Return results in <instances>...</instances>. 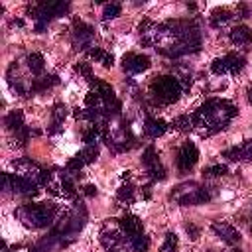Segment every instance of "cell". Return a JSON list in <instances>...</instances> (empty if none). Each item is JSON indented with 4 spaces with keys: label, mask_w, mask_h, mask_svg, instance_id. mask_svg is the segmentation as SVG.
Wrapping results in <instances>:
<instances>
[{
    "label": "cell",
    "mask_w": 252,
    "mask_h": 252,
    "mask_svg": "<svg viewBox=\"0 0 252 252\" xmlns=\"http://www.w3.org/2000/svg\"><path fill=\"white\" fill-rule=\"evenodd\" d=\"M238 114V108L224 98H211L201 104L193 114V128H197L203 136H211L226 128V124Z\"/></svg>",
    "instance_id": "6da1fadb"
},
{
    "label": "cell",
    "mask_w": 252,
    "mask_h": 252,
    "mask_svg": "<svg viewBox=\"0 0 252 252\" xmlns=\"http://www.w3.org/2000/svg\"><path fill=\"white\" fill-rule=\"evenodd\" d=\"M87 220V209L83 205V201H75L63 215H59L53 222V230L57 236H61V240L65 242V246L75 238V234L85 226Z\"/></svg>",
    "instance_id": "7a4b0ae2"
},
{
    "label": "cell",
    "mask_w": 252,
    "mask_h": 252,
    "mask_svg": "<svg viewBox=\"0 0 252 252\" xmlns=\"http://www.w3.org/2000/svg\"><path fill=\"white\" fill-rule=\"evenodd\" d=\"M57 205L53 203H30L16 209V217L28 228H45L51 226L57 219Z\"/></svg>",
    "instance_id": "3957f363"
},
{
    "label": "cell",
    "mask_w": 252,
    "mask_h": 252,
    "mask_svg": "<svg viewBox=\"0 0 252 252\" xmlns=\"http://www.w3.org/2000/svg\"><path fill=\"white\" fill-rule=\"evenodd\" d=\"M183 93V85L175 75H161L156 77L150 85V94L159 102V104H173L179 100Z\"/></svg>",
    "instance_id": "277c9868"
},
{
    "label": "cell",
    "mask_w": 252,
    "mask_h": 252,
    "mask_svg": "<svg viewBox=\"0 0 252 252\" xmlns=\"http://www.w3.org/2000/svg\"><path fill=\"white\" fill-rule=\"evenodd\" d=\"M171 197L179 203V205H199V203H207L213 199V193L209 187H203L195 181L183 183L179 187H175V191L171 193Z\"/></svg>",
    "instance_id": "5b68a950"
},
{
    "label": "cell",
    "mask_w": 252,
    "mask_h": 252,
    "mask_svg": "<svg viewBox=\"0 0 252 252\" xmlns=\"http://www.w3.org/2000/svg\"><path fill=\"white\" fill-rule=\"evenodd\" d=\"M12 165H14L18 177H24V179L35 183L37 187H39V185H47V181H49V177H51V171L43 169L39 163H35V161H32V159H16Z\"/></svg>",
    "instance_id": "8992f818"
},
{
    "label": "cell",
    "mask_w": 252,
    "mask_h": 252,
    "mask_svg": "<svg viewBox=\"0 0 252 252\" xmlns=\"http://www.w3.org/2000/svg\"><path fill=\"white\" fill-rule=\"evenodd\" d=\"M47 189L63 199H71L75 197V183H73V175L67 171H53L49 181H47Z\"/></svg>",
    "instance_id": "52a82bcc"
},
{
    "label": "cell",
    "mask_w": 252,
    "mask_h": 252,
    "mask_svg": "<svg viewBox=\"0 0 252 252\" xmlns=\"http://www.w3.org/2000/svg\"><path fill=\"white\" fill-rule=\"evenodd\" d=\"M126 236L122 234V230H120V224H118V220H114V219H110V220H106L104 222V226L100 228V242H102V246L108 250V252H122V240H124Z\"/></svg>",
    "instance_id": "ba28073f"
},
{
    "label": "cell",
    "mask_w": 252,
    "mask_h": 252,
    "mask_svg": "<svg viewBox=\"0 0 252 252\" xmlns=\"http://www.w3.org/2000/svg\"><path fill=\"white\" fill-rule=\"evenodd\" d=\"M244 65H246V59H244L242 55H238V53H228V55H224V57L215 59L213 65H211V69H213L215 75H224V73L236 75V73H240V71L244 69Z\"/></svg>",
    "instance_id": "9c48e42d"
},
{
    "label": "cell",
    "mask_w": 252,
    "mask_h": 252,
    "mask_svg": "<svg viewBox=\"0 0 252 252\" xmlns=\"http://www.w3.org/2000/svg\"><path fill=\"white\" fill-rule=\"evenodd\" d=\"M142 163H144L146 171L150 173V177H152L154 181H163V179H165V167L161 165L159 156H158V152H156L154 146H148V148L144 150V154H142Z\"/></svg>",
    "instance_id": "30bf717a"
},
{
    "label": "cell",
    "mask_w": 252,
    "mask_h": 252,
    "mask_svg": "<svg viewBox=\"0 0 252 252\" xmlns=\"http://www.w3.org/2000/svg\"><path fill=\"white\" fill-rule=\"evenodd\" d=\"M73 43H75V49H93L94 47V30L85 24V22H75L73 26Z\"/></svg>",
    "instance_id": "8fae6325"
},
{
    "label": "cell",
    "mask_w": 252,
    "mask_h": 252,
    "mask_svg": "<svg viewBox=\"0 0 252 252\" xmlns=\"http://www.w3.org/2000/svg\"><path fill=\"white\" fill-rule=\"evenodd\" d=\"M197 159H199V150H197V146H195L193 142H185V144L179 148V152H177V169H179L181 173H187V171H191V169L195 167Z\"/></svg>",
    "instance_id": "7c38bea8"
},
{
    "label": "cell",
    "mask_w": 252,
    "mask_h": 252,
    "mask_svg": "<svg viewBox=\"0 0 252 252\" xmlns=\"http://www.w3.org/2000/svg\"><path fill=\"white\" fill-rule=\"evenodd\" d=\"M122 69L126 73H142L146 69H150V57L148 55H140V53H126L122 57Z\"/></svg>",
    "instance_id": "4fadbf2b"
},
{
    "label": "cell",
    "mask_w": 252,
    "mask_h": 252,
    "mask_svg": "<svg viewBox=\"0 0 252 252\" xmlns=\"http://www.w3.org/2000/svg\"><path fill=\"white\" fill-rule=\"evenodd\" d=\"M118 224H120V230H122V234L126 236V240H130V238H134V236H138V234H144L142 220H140L136 215H124V217L118 220Z\"/></svg>",
    "instance_id": "5bb4252c"
},
{
    "label": "cell",
    "mask_w": 252,
    "mask_h": 252,
    "mask_svg": "<svg viewBox=\"0 0 252 252\" xmlns=\"http://www.w3.org/2000/svg\"><path fill=\"white\" fill-rule=\"evenodd\" d=\"M222 156L228 158V159H232V161H250L252 159V140H246L240 146H234V148L224 150Z\"/></svg>",
    "instance_id": "9a60e30c"
},
{
    "label": "cell",
    "mask_w": 252,
    "mask_h": 252,
    "mask_svg": "<svg viewBox=\"0 0 252 252\" xmlns=\"http://www.w3.org/2000/svg\"><path fill=\"white\" fill-rule=\"evenodd\" d=\"M213 230L215 234H219L226 244H238L240 242V234L234 226L226 224V222H213Z\"/></svg>",
    "instance_id": "2e32d148"
},
{
    "label": "cell",
    "mask_w": 252,
    "mask_h": 252,
    "mask_svg": "<svg viewBox=\"0 0 252 252\" xmlns=\"http://www.w3.org/2000/svg\"><path fill=\"white\" fill-rule=\"evenodd\" d=\"M165 130H167V124H165L161 118L146 116V120H144V134H146L148 138H159Z\"/></svg>",
    "instance_id": "e0dca14e"
},
{
    "label": "cell",
    "mask_w": 252,
    "mask_h": 252,
    "mask_svg": "<svg viewBox=\"0 0 252 252\" xmlns=\"http://www.w3.org/2000/svg\"><path fill=\"white\" fill-rule=\"evenodd\" d=\"M65 116H67L65 104H55V106H53V112H51V124H49L51 128H49V134H57V132L63 128Z\"/></svg>",
    "instance_id": "ac0fdd59"
},
{
    "label": "cell",
    "mask_w": 252,
    "mask_h": 252,
    "mask_svg": "<svg viewBox=\"0 0 252 252\" xmlns=\"http://www.w3.org/2000/svg\"><path fill=\"white\" fill-rule=\"evenodd\" d=\"M230 41L232 43H236V45H246V43H250V39H252V30L248 28V26H236L234 30H230Z\"/></svg>",
    "instance_id": "d6986e66"
},
{
    "label": "cell",
    "mask_w": 252,
    "mask_h": 252,
    "mask_svg": "<svg viewBox=\"0 0 252 252\" xmlns=\"http://www.w3.org/2000/svg\"><path fill=\"white\" fill-rule=\"evenodd\" d=\"M4 122H6V126H8V130H12L14 134L26 128V126H24V112H22V110H12V112L4 118Z\"/></svg>",
    "instance_id": "ffe728a7"
},
{
    "label": "cell",
    "mask_w": 252,
    "mask_h": 252,
    "mask_svg": "<svg viewBox=\"0 0 252 252\" xmlns=\"http://www.w3.org/2000/svg\"><path fill=\"white\" fill-rule=\"evenodd\" d=\"M230 20H232V12L226 10V8H217V10L211 12V26L213 28H220Z\"/></svg>",
    "instance_id": "44dd1931"
},
{
    "label": "cell",
    "mask_w": 252,
    "mask_h": 252,
    "mask_svg": "<svg viewBox=\"0 0 252 252\" xmlns=\"http://www.w3.org/2000/svg\"><path fill=\"white\" fill-rule=\"evenodd\" d=\"M59 85V79L57 75H47V77H41V79H33V87H32V93H41L49 87H55Z\"/></svg>",
    "instance_id": "7402d4cb"
},
{
    "label": "cell",
    "mask_w": 252,
    "mask_h": 252,
    "mask_svg": "<svg viewBox=\"0 0 252 252\" xmlns=\"http://www.w3.org/2000/svg\"><path fill=\"white\" fill-rule=\"evenodd\" d=\"M26 61H28V69L32 71V75H39L43 71V67H45V61H43V57L39 53H30Z\"/></svg>",
    "instance_id": "603a6c76"
},
{
    "label": "cell",
    "mask_w": 252,
    "mask_h": 252,
    "mask_svg": "<svg viewBox=\"0 0 252 252\" xmlns=\"http://www.w3.org/2000/svg\"><path fill=\"white\" fill-rule=\"evenodd\" d=\"M77 158H79L83 163H93V161H96V158H98V148H96V144L85 146V148L77 154Z\"/></svg>",
    "instance_id": "cb8c5ba5"
},
{
    "label": "cell",
    "mask_w": 252,
    "mask_h": 252,
    "mask_svg": "<svg viewBox=\"0 0 252 252\" xmlns=\"http://www.w3.org/2000/svg\"><path fill=\"white\" fill-rule=\"evenodd\" d=\"M128 244H130V248H132L134 252H148V250H150V238H148L146 234H138V236L130 238Z\"/></svg>",
    "instance_id": "d4e9b609"
},
{
    "label": "cell",
    "mask_w": 252,
    "mask_h": 252,
    "mask_svg": "<svg viewBox=\"0 0 252 252\" xmlns=\"http://www.w3.org/2000/svg\"><path fill=\"white\" fill-rule=\"evenodd\" d=\"M89 53H91V57H93V59L100 61L104 67H112V63H114L112 53H106V51H104V49H100V47H93Z\"/></svg>",
    "instance_id": "484cf974"
},
{
    "label": "cell",
    "mask_w": 252,
    "mask_h": 252,
    "mask_svg": "<svg viewBox=\"0 0 252 252\" xmlns=\"http://www.w3.org/2000/svg\"><path fill=\"white\" fill-rule=\"evenodd\" d=\"M171 126H173L175 130H179V132H189V130L193 128V118H191L189 114H179V116L173 118Z\"/></svg>",
    "instance_id": "4316f807"
},
{
    "label": "cell",
    "mask_w": 252,
    "mask_h": 252,
    "mask_svg": "<svg viewBox=\"0 0 252 252\" xmlns=\"http://www.w3.org/2000/svg\"><path fill=\"white\" fill-rule=\"evenodd\" d=\"M98 138H102V130L96 128V126H89V128L83 132V142H85L87 146H93Z\"/></svg>",
    "instance_id": "83f0119b"
},
{
    "label": "cell",
    "mask_w": 252,
    "mask_h": 252,
    "mask_svg": "<svg viewBox=\"0 0 252 252\" xmlns=\"http://www.w3.org/2000/svg\"><path fill=\"white\" fill-rule=\"evenodd\" d=\"M134 185L132 183H122L120 189H118V201L122 203H132L134 201Z\"/></svg>",
    "instance_id": "f1b7e54d"
},
{
    "label": "cell",
    "mask_w": 252,
    "mask_h": 252,
    "mask_svg": "<svg viewBox=\"0 0 252 252\" xmlns=\"http://www.w3.org/2000/svg\"><path fill=\"white\" fill-rule=\"evenodd\" d=\"M177 244H179L177 234L175 232H167L165 234V240H163V244L159 248V252H177Z\"/></svg>",
    "instance_id": "f546056e"
},
{
    "label": "cell",
    "mask_w": 252,
    "mask_h": 252,
    "mask_svg": "<svg viewBox=\"0 0 252 252\" xmlns=\"http://www.w3.org/2000/svg\"><path fill=\"white\" fill-rule=\"evenodd\" d=\"M203 173H205L207 177H220V175H226V173H228V167H226V165H220V163H217V165H211V167H207Z\"/></svg>",
    "instance_id": "4dcf8cb0"
},
{
    "label": "cell",
    "mask_w": 252,
    "mask_h": 252,
    "mask_svg": "<svg viewBox=\"0 0 252 252\" xmlns=\"http://www.w3.org/2000/svg\"><path fill=\"white\" fill-rule=\"evenodd\" d=\"M85 163L75 156V158H71L69 161H67V165H65V171L67 173H71V175H79V171H81V167H83Z\"/></svg>",
    "instance_id": "1f68e13d"
},
{
    "label": "cell",
    "mask_w": 252,
    "mask_h": 252,
    "mask_svg": "<svg viewBox=\"0 0 252 252\" xmlns=\"http://www.w3.org/2000/svg\"><path fill=\"white\" fill-rule=\"evenodd\" d=\"M120 10H122L120 4H106L104 6V12H102V18L104 20H112V18H116L120 14Z\"/></svg>",
    "instance_id": "d6a6232c"
},
{
    "label": "cell",
    "mask_w": 252,
    "mask_h": 252,
    "mask_svg": "<svg viewBox=\"0 0 252 252\" xmlns=\"http://www.w3.org/2000/svg\"><path fill=\"white\" fill-rule=\"evenodd\" d=\"M75 71H77V73H81V75H85L89 81H93V79H94V75H93V71H91V65H89V63H77V65H75Z\"/></svg>",
    "instance_id": "836d02e7"
},
{
    "label": "cell",
    "mask_w": 252,
    "mask_h": 252,
    "mask_svg": "<svg viewBox=\"0 0 252 252\" xmlns=\"http://www.w3.org/2000/svg\"><path fill=\"white\" fill-rule=\"evenodd\" d=\"M185 230H187V234H191V238H193V240H197V238H199V228H197L195 224H187V226H185Z\"/></svg>",
    "instance_id": "e575fe53"
},
{
    "label": "cell",
    "mask_w": 252,
    "mask_h": 252,
    "mask_svg": "<svg viewBox=\"0 0 252 252\" xmlns=\"http://www.w3.org/2000/svg\"><path fill=\"white\" fill-rule=\"evenodd\" d=\"M85 193H87V195H96V187H94V185H87V187H85Z\"/></svg>",
    "instance_id": "d590c367"
},
{
    "label": "cell",
    "mask_w": 252,
    "mask_h": 252,
    "mask_svg": "<svg viewBox=\"0 0 252 252\" xmlns=\"http://www.w3.org/2000/svg\"><path fill=\"white\" fill-rule=\"evenodd\" d=\"M248 100L252 102V87H248Z\"/></svg>",
    "instance_id": "8d00e7d4"
},
{
    "label": "cell",
    "mask_w": 252,
    "mask_h": 252,
    "mask_svg": "<svg viewBox=\"0 0 252 252\" xmlns=\"http://www.w3.org/2000/svg\"><path fill=\"white\" fill-rule=\"evenodd\" d=\"M116 252H118V250H116Z\"/></svg>",
    "instance_id": "74e56055"
}]
</instances>
